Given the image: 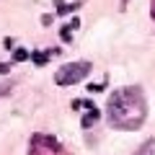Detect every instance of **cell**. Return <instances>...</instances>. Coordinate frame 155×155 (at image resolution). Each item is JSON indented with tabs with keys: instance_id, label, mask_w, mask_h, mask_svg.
<instances>
[{
	"instance_id": "3957f363",
	"label": "cell",
	"mask_w": 155,
	"mask_h": 155,
	"mask_svg": "<svg viewBox=\"0 0 155 155\" xmlns=\"http://www.w3.org/2000/svg\"><path fill=\"white\" fill-rule=\"evenodd\" d=\"M31 155H65L62 153V145L54 137H47V134H36L31 140Z\"/></svg>"
},
{
	"instance_id": "52a82bcc",
	"label": "cell",
	"mask_w": 155,
	"mask_h": 155,
	"mask_svg": "<svg viewBox=\"0 0 155 155\" xmlns=\"http://www.w3.org/2000/svg\"><path fill=\"white\" fill-rule=\"evenodd\" d=\"M72 31H75V28H72L70 23H67V26L62 28V34H60V36H62V41H70V39H72Z\"/></svg>"
},
{
	"instance_id": "6da1fadb",
	"label": "cell",
	"mask_w": 155,
	"mask_h": 155,
	"mask_svg": "<svg viewBox=\"0 0 155 155\" xmlns=\"http://www.w3.org/2000/svg\"><path fill=\"white\" fill-rule=\"evenodd\" d=\"M106 114H109L111 127L116 129H137L142 127L145 116H147V104H145V96L137 85H127V88H119L109 96V104H106Z\"/></svg>"
},
{
	"instance_id": "277c9868",
	"label": "cell",
	"mask_w": 155,
	"mask_h": 155,
	"mask_svg": "<svg viewBox=\"0 0 155 155\" xmlns=\"http://www.w3.org/2000/svg\"><path fill=\"white\" fill-rule=\"evenodd\" d=\"M72 106H75V109H83L85 114H83V127L88 129L91 124H96L98 122V116H101V111L96 109L93 104H88V101H72Z\"/></svg>"
},
{
	"instance_id": "8992f818",
	"label": "cell",
	"mask_w": 155,
	"mask_h": 155,
	"mask_svg": "<svg viewBox=\"0 0 155 155\" xmlns=\"http://www.w3.org/2000/svg\"><path fill=\"white\" fill-rule=\"evenodd\" d=\"M34 62H36V65H44V62H47V57H49V52H34Z\"/></svg>"
},
{
	"instance_id": "ba28073f",
	"label": "cell",
	"mask_w": 155,
	"mask_h": 155,
	"mask_svg": "<svg viewBox=\"0 0 155 155\" xmlns=\"http://www.w3.org/2000/svg\"><path fill=\"white\" fill-rule=\"evenodd\" d=\"M13 57H16V62H21V60H26V57H28V52L26 49H16V54H13Z\"/></svg>"
},
{
	"instance_id": "9c48e42d",
	"label": "cell",
	"mask_w": 155,
	"mask_h": 155,
	"mask_svg": "<svg viewBox=\"0 0 155 155\" xmlns=\"http://www.w3.org/2000/svg\"><path fill=\"white\" fill-rule=\"evenodd\" d=\"M8 67H11V65H5V62H0V75H3V72H8Z\"/></svg>"
},
{
	"instance_id": "8fae6325",
	"label": "cell",
	"mask_w": 155,
	"mask_h": 155,
	"mask_svg": "<svg viewBox=\"0 0 155 155\" xmlns=\"http://www.w3.org/2000/svg\"><path fill=\"white\" fill-rule=\"evenodd\" d=\"M153 18H155V0H153Z\"/></svg>"
},
{
	"instance_id": "30bf717a",
	"label": "cell",
	"mask_w": 155,
	"mask_h": 155,
	"mask_svg": "<svg viewBox=\"0 0 155 155\" xmlns=\"http://www.w3.org/2000/svg\"><path fill=\"white\" fill-rule=\"evenodd\" d=\"M8 88H11L8 83H3V85H0V96H3V93H8Z\"/></svg>"
},
{
	"instance_id": "5b68a950",
	"label": "cell",
	"mask_w": 155,
	"mask_h": 155,
	"mask_svg": "<svg viewBox=\"0 0 155 155\" xmlns=\"http://www.w3.org/2000/svg\"><path fill=\"white\" fill-rule=\"evenodd\" d=\"M153 150H155V142H153V140H150V142H145L142 147H140V153H134V155H155Z\"/></svg>"
},
{
	"instance_id": "7a4b0ae2",
	"label": "cell",
	"mask_w": 155,
	"mask_h": 155,
	"mask_svg": "<svg viewBox=\"0 0 155 155\" xmlns=\"http://www.w3.org/2000/svg\"><path fill=\"white\" fill-rule=\"evenodd\" d=\"M91 72V62H70V65H62L54 72V83L57 85H75L80 80H85Z\"/></svg>"
}]
</instances>
